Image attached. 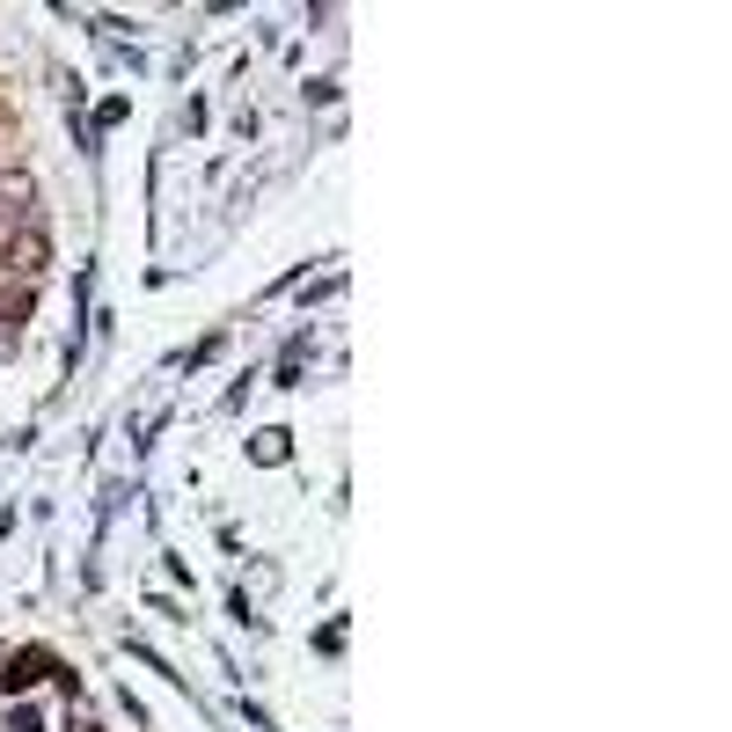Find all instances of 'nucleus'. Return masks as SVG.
Returning <instances> with one entry per match:
<instances>
[{"label":"nucleus","instance_id":"1","mask_svg":"<svg viewBox=\"0 0 732 732\" xmlns=\"http://www.w3.org/2000/svg\"><path fill=\"white\" fill-rule=\"evenodd\" d=\"M45 257H51V243L45 235H37V227H15V235H8V271H15V279H37V271H45Z\"/></svg>","mask_w":732,"mask_h":732},{"label":"nucleus","instance_id":"2","mask_svg":"<svg viewBox=\"0 0 732 732\" xmlns=\"http://www.w3.org/2000/svg\"><path fill=\"white\" fill-rule=\"evenodd\" d=\"M45 674H51L45 652H15L8 666H0V688H29V682H45Z\"/></svg>","mask_w":732,"mask_h":732},{"label":"nucleus","instance_id":"3","mask_svg":"<svg viewBox=\"0 0 732 732\" xmlns=\"http://www.w3.org/2000/svg\"><path fill=\"white\" fill-rule=\"evenodd\" d=\"M29 316V286H0V322H23Z\"/></svg>","mask_w":732,"mask_h":732},{"label":"nucleus","instance_id":"4","mask_svg":"<svg viewBox=\"0 0 732 732\" xmlns=\"http://www.w3.org/2000/svg\"><path fill=\"white\" fill-rule=\"evenodd\" d=\"M29 205V184H0V220H15Z\"/></svg>","mask_w":732,"mask_h":732}]
</instances>
